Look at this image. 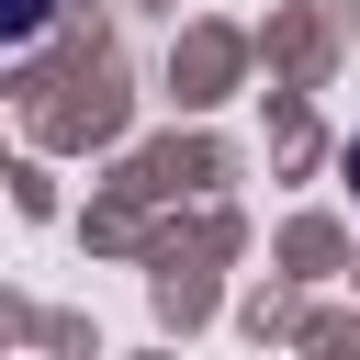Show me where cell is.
<instances>
[{
  "label": "cell",
  "mask_w": 360,
  "mask_h": 360,
  "mask_svg": "<svg viewBox=\"0 0 360 360\" xmlns=\"http://www.w3.org/2000/svg\"><path fill=\"white\" fill-rule=\"evenodd\" d=\"M45 22H56V0H0V45H34Z\"/></svg>",
  "instance_id": "1"
}]
</instances>
